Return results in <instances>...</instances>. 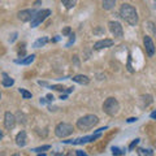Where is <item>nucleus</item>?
<instances>
[{"label": "nucleus", "mask_w": 156, "mask_h": 156, "mask_svg": "<svg viewBox=\"0 0 156 156\" xmlns=\"http://www.w3.org/2000/svg\"><path fill=\"white\" fill-rule=\"evenodd\" d=\"M120 17L128 22L130 26H135L138 23V13H136L135 8L130 4H122L120 8Z\"/></svg>", "instance_id": "nucleus-1"}, {"label": "nucleus", "mask_w": 156, "mask_h": 156, "mask_svg": "<svg viewBox=\"0 0 156 156\" xmlns=\"http://www.w3.org/2000/svg\"><path fill=\"white\" fill-rule=\"evenodd\" d=\"M99 122V119L95 115H86L77 121V128L81 130H90Z\"/></svg>", "instance_id": "nucleus-2"}, {"label": "nucleus", "mask_w": 156, "mask_h": 156, "mask_svg": "<svg viewBox=\"0 0 156 156\" xmlns=\"http://www.w3.org/2000/svg\"><path fill=\"white\" fill-rule=\"evenodd\" d=\"M103 111L108 116H116L120 111V104L116 98H108L103 103Z\"/></svg>", "instance_id": "nucleus-3"}, {"label": "nucleus", "mask_w": 156, "mask_h": 156, "mask_svg": "<svg viewBox=\"0 0 156 156\" xmlns=\"http://www.w3.org/2000/svg\"><path fill=\"white\" fill-rule=\"evenodd\" d=\"M73 131H74V129H73V125L66 124V122L57 124L56 128H55V134L58 136V138H65V136L73 134Z\"/></svg>", "instance_id": "nucleus-4"}, {"label": "nucleus", "mask_w": 156, "mask_h": 156, "mask_svg": "<svg viewBox=\"0 0 156 156\" xmlns=\"http://www.w3.org/2000/svg\"><path fill=\"white\" fill-rule=\"evenodd\" d=\"M51 14V11L50 9H42V11H39L35 13V16L33 17L31 20V27H37L38 25H41V23L44 21V20Z\"/></svg>", "instance_id": "nucleus-5"}, {"label": "nucleus", "mask_w": 156, "mask_h": 156, "mask_svg": "<svg viewBox=\"0 0 156 156\" xmlns=\"http://www.w3.org/2000/svg\"><path fill=\"white\" fill-rule=\"evenodd\" d=\"M108 25H109L111 33L113 34L116 38H122V37H124V29H122V26H121L120 22H117V21H111Z\"/></svg>", "instance_id": "nucleus-6"}, {"label": "nucleus", "mask_w": 156, "mask_h": 156, "mask_svg": "<svg viewBox=\"0 0 156 156\" xmlns=\"http://www.w3.org/2000/svg\"><path fill=\"white\" fill-rule=\"evenodd\" d=\"M35 11H33V9H23V11H20L17 13V17L18 20H21L22 22H27V21H31L33 17L35 16Z\"/></svg>", "instance_id": "nucleus-7"}, {"label": "nucleus", "mask_w": 156, "mask_h": 156, "mask_svg": "<svg viewBox=\"0 0 156 156\" xmlns=\"http://www.w3.org/2000/svg\"><path fill=\"white\" fill-rule=\"evenodd\" d=\"M143 44H144V48H146V52L147 55L151 57L155 55V44H154V41L151 39V37L148 35H144L143 38Z\"/></svg>", "instance_id": "nucleus-8"}, {"label": "nucleus", "mask_w": 156, "mask_h": 156, "mask_svg": "<svg viewBox=\"0 0 156 156\" xmlns=\"http://www.w3.org/2000/svg\"><path fill=\"white\" fill-rule=\"evenodd\" d=\"M14 125H16V116L11 112H5V115H4V126L8 130H12Z\"/></svg>", "instance_id": "nucleus-9"}, {"label": "nucleus", "mask_w": 156, "mask_h": 156, "mask_svg": "<svg viewBox=\"0 0 156 156\" xmlns=\"http://www.w3.org/2000/svg\"><path fill=\"white\" fill-rule=\"evenodd\" d=\"M113 41L112 39H101V41H98L95 44H94V48L95 50H103V48H108V47H112L113 46Z\"/></svg>", "instance_id": "nucleus-10"}, {"label": "nucleus", "mask_w": 156, "mask_h": 156, "mask_svg": "<svg viewBox=\"0 0 156 156\" xmlns=\"http://www.w3.org/2000/svg\"><path fill=\"white\" fill-rule=\"evenodd\" d=\"M27 143V135H26V131L25 130H21L16 136V144L18 147H25Z\"/></svg>", "instance_id": "nucleus-11"}, {"label": "nucleus", "mask_w": 156, "mask_h": 156, "mask_svg": "<svg viewBox=\"0 0 156 156\" xmlns=\"http://www.w3.org/2000/svg\"><path fill=\"white\" fill-rule=\"evenodd\" d=\"M72 80L80 85H89L90 83V78L87 76H83V74H77V76L73 77Z\"/></svg>", "instance_id": "nucleus-12"}, {"label": "nucleus", "mask_w": 156, "mask_h": 156, "mask_svg": "<svg viewBox=\"0 0 156 156\" xmlns=\"http://www.w3.org/2000/svg\"><path fill=\"white\" fill-rule=\"evenodd\" d=\"M34 58H35V55H29L25 58L16 60V62H17V64H22V65H29V64H31V62L34 61Z\"/></svg>", "instance_id": "nucleus-13"}, {"label": "nucleus", "mask_w": 156, "mask_h": 156, "mask_svg": "<svg viewBox=\"0 0 156 156\" xmlns=\"http://www.w3.org/2000/svg\"><path fill=\"white\" fill-rule=\"evenodd\" d=\"M115 5H116V0H103V2H101V7H103L105 11H111Z\"/></svg>", "instance_id": "nucleus-14"}, {"label": "nucleus", "mask_w": 156, "mask_h": 156, "mask_svg": "<svg viewBox=\"0 0 156 156\" xmlns=\"http://www.w3.org/2000/svg\"><path fill=\"white\" fill-rule=\"evenodd\" d=\"M13 83H14V81L12 78L9 77L7 73H3V85L5 87H11V86H13Z\"/></svg>", "instance_id": "nucleus-15"}, {"label": "nucleus", "mask_w": 156, "mask_h": 156, "mask_svg": "<svg viewBox=\"0 0 156 156\" xmlns=\"http://www.w3.org/2000/svg\"><path fill=\"white\" fill-rule=\"evenodd\" d=\"M47 43H48V38L43 37V38H39V39H37V41L34 42V47H35V48H41L44 44H47Z\"/></svg>", "instance_id": "nucleus-16"}, {"label": "nucleus", "mask_w": 156, "mask_h": 156, "mask_svg": "<svg viewBox=\"0 0 156 156\" xmlns=\"http://www.w3.org/2000/svg\"><path fill=\"white\" fill-rule=\"evenodd\" d=\"M140 100H142V107H147L152 103V96L151 95H143L140 98Z\"/></svg>", "instance_id": "nucleus-17"}, {"label": "nucleus", "mask_w": 156, "mask_h": 156, "mask_svg": "<svg viewBox=\"0 0 156 156\" xmlns=\"http://www.w3.org/2000/svg\"><path fill=\"white\" fill-rule=\"evenodd\" d=\"M61 3L64 4V7H65L66 9H72L73 7L76 5L77 0H61Z\"/></svg>", "instance_id": "nucleus-18"}, {"label": "nucleus", "mask_w": 156, "mask_h": 156, "mask_svg": "<svg viewBox=\"0 0 156 156\" xmlns=\"http://www.w3.org/2000/svg\"><path fill=\"white\" fill-rule=\"evenodd\" d=\"M138 155H139V156H152V155H154V152H152V150L139 148V150H138Z\"/></svg>", "instance_id": "nucleus-19"}, {"label": "nucleus", "mask_w": 156, "mask_h": 156, "mask_svg": "<svg viewBox=\"0 0 156 156\" xmlns=\"http://www.w3.org/2000/svg\"><path fill=\"white\" fill-rule=\"evenodd\" d=\"M20 91V94H21L22 95V98H23V99H31V92H29L27 90H25V89H20L18 90Z\"/></svg>", "instance_id": "nucleus-20"}, {"label": "nucleus", "mask_w": 156, "mask_h": 156, "mask_svg": "<svg viewBox=\"0 0 156 156\" xmlns=\"http://www.w3.org/2000/svg\"><path fill=\"white\" fill-rule=\"evenodd\" d=\"M50 148H51V146L46 144V146H42V147H37V148H33L31 151H34V152H38V154H41V152H43V151H47V150H50Z\"/></svg>", "instance_id": "nucleus-21"}, {"label": "nucleus", "mask_w": 156, "mask_h": 156, "mask_svg": "<svg viewBox=\"0 0 156 156\" xmlns=\"http://www.w3.org/2000/svg\"><path fill=\"white\" fill-rule=\"evenodd\" d=\"M112 154H113L115 156H119V155H122L124 151H121L119 147H112Z\"/></svg>", "instance_id": "nucleus-22"}, {"label": "nucleus", "mask_w": 156, "mask_h": 156, "mask_svg": "<svg viewBox=\"0 0 156 156\" xmlns=\"http://www.w3.org/2000/svg\"><path fill=\"white\" fill-rule=\"evenodd\" d=\"M139 140H140L139 138H136V139H134V140H133V142H131V144L129 146V150H133V148L135 147V146H136V144H138V143H139Z\"/></svg>", "instance_id": "nucleus-23"}, {"label": "nucleus", "mask_w": 156, "mask_h": 156, "mask_svg": "<svg viewBox=\"0 0 156 156\" xmlns=\"http://www.w3.org/2000/svg\"><path fill=\"white\" fill-rule=\"evenodd\" d=\"M51 89H55V90H57V91H65V89L62 86H58V85H56V86H52Z\"/></svg>", "instance_id": "nucleus-24"}, {"label": "nucleus", "mask_w": 156, "mask_h": 156, "mask_svg": "<svg viewBox=\"0 0 156 156\" xmlns=\"http://www.w3.org/2000/svg\"><path fill=\"white\" fill-rule=\"evenodd\" d=\"M72 33V29L70 27H65L64 30H62V34H64V35H68V34H70Z\"/></svg>", "instance_id": "nucleus-25"}, {"label": "nucleus", "mask_w": 156, "mask_h": 156, "mask_svg": "<svg viewBox=\"0 0 156 156\" xmlns=\"http://www.w3.org/2000/svg\"><path fill=\"white\" fill-rule=\"evenodd\" d=\"M77 156H89V155H86L83 151H81V150H78L77 151Z\"/></svg>", "instance_id": "nucleus-26"}, {"label": "nucleus", "mask_w": 156, "mask_h": 156, "mask_svg": "<svg viewBox=\"0 0 156 156\" xmlns=\"http://www.w3.org/2000/svg\"><path fill=\"white\" fill-rule=\"evenodd\" d=\"M136 120H138L136 117H130V119H128V122H135Z\"/></svg>", "instance_id": "nucleus-27"}, {"label": "nucleus", "mask_w": 156, "mask_h": 156, "mask_svg": "<svg viewBox=\"0 0 156 156\" xmlns=\"http://www.w3.org/2000/svg\"><path fill=\"white\" fill-rule=\"evenodd\" d=\"M150 117H151V119H154V120H156V111H154V112H151V115H150Z\"/></svg>", "instance_id": "nucleus-28"}, {"label": "nucleus", "mask_w": 156, "mask_h": 156, "mask_svg": "<svg viewBox=\"0 0 156 156\" xmlns=\"http://www.w3.org/2000/svg\"><path fill=\"white\" fill-rule=\"evenodd\" d=\"M16 37H17V34H13V35H12V38H9V42H13L14 39H16Z\"/></svg>", "instance_id": "nucleus-29"}, {"label": "nucleus", "mask_w": 156, "mask_h": 156, "mask_svg": "<svg viewBox=\"0 0 156 156\" xmlns=\"http://www.w3.org/2000/svg\"><path fill=\"white\" fill-rule=\"evenodd\" d=\"M47 100H48V101H52V100H53V96H52V95H47Z\"/></svg>", "instance_id": "nucleus-30"}, {"label": "nucleus", "mask_w": 156, "mask_h": 156, "mask_svg": "<svg viewBox=\"0 0 156 156\" xmlns=\"http://www.w3.org/2000/svg\"><path fill=\"white\" fill-rule=\"evenodd\" d=\"M2 138H3V131L0 130V140H2Z\"/></svg>", "instance_id": "nucleus-31"}, {"label": "nucleus", "mask_w": 156, "mask_h": 156, "mask_svg": "<svg viewBox=\"0 0 156 156\" xmlns=\"http://www.w3.org/2000/svg\"><path fill=\"white\" fill-rule=\"evenodd\" d=\"M38 156H47L46 154H38Z\"/></svg>", "instance_id": "nucleus-32"}, {"label": "nucleus", "mask_w": 156, "mask_h": 156, "mask_svg": "<svg viewBox=\"0 0 156 156\" xmlns=\"http://www.w3.org/2000/svg\"><path fill=\"white\" fill-rule=\"evenodd\" d=\"M55 156H64V155H62V154H56Z\"/></svg>", "instance_id": "nucleus-33"}, {"label": "nucleus", "mask_w": 156, "mask_h": 156, "mask_svg": "<svg viewBox=\"0 0 156 156\" xmlns=\"http://www.w3.org/2000/svg\"><path fill=\"white\" fill-rule=\"evenodd\" d=\"M13 156H20V155H18V154H16V155H13Z\"/></svg>", "instance_id": "nucleus-34"}, {"label": "nucleus", "mask_w": 156, "mask_h": 156, "mask_svg": "<svg viewBox=\"0 0 156 156\" xmlns=\"http://www.w3.org/2000/svg\"><path fill=\"white\" fill-rule=\"evenodd\" d=\"M155 8H156V2H155Z\"/></svg>", "instance_id": "nucleus-35"}, {"label": "nucleus", "mask_w": 156, "mask_h": 156, "mask_svg": "<svg viewBox=\"0 0 156 156\" xmlns=\"http://www.w3.org/2000/svg\"><path fill=\"white\" fill-rule=\"evenodd\" d=\"M0 98H2V94H0Z\"/></svg>", "instance_id": "nucleus-36"}]
</instances>
